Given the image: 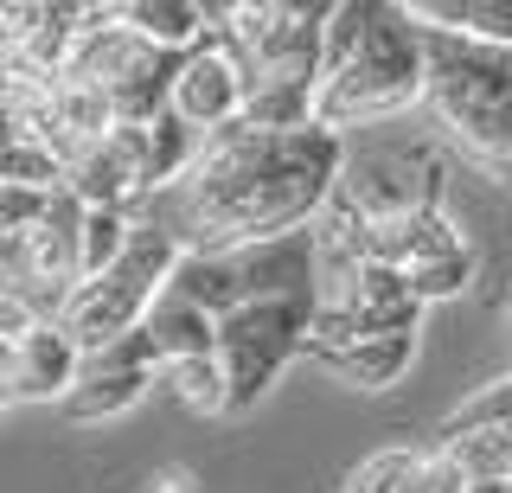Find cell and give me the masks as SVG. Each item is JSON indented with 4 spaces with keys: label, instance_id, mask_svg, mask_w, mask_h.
I'll list each match as a JSON object with an SVG mask.
<instances>
[{
    "label": "cell",
    "instance_id": "cell-1",
    "mask_svg": "<svg viewBox=\"0 0 512 493\" xmlns=\"http://www.w3.org/2000/svg\"><path fill=\"white\" fill-rule=\"evenodd\" d=\"M346 161H352L346 135L320 129V122L314 129H288V135L231 122V129L205 135L199 161L167 193L141 205V218L167 225L192 257L250 250V244H269V237L308 231L320 205L333 199Z\"/></svg>",
    "mask_w": 512,
    "mask_h": 493
},
{
    "label": "cell",
    "instance_id": "cell-2",
    "mask_svg": "<svg viewBox=\"0 0 512 493\" xmlns=\"http://www.w3.org/2000/svg\"><path fill=\"white\" fill-rule=\"evenodd\" d=\"M429 58L423 26L397 0H333L327 20V77H320L314 122L333 135L372 129L423 103Z\"/></svg>",
    "mask_w": 512,
    "mask_h": 493
},
{
    "label": "cell",
    "instance_id": "cell-9",
    "mask_svg": "<svg viewBox=\"0 0 512 493\" xmlns=\"http://www.w3.org/2000/svg\"><path fill=\"white\" fill-rule=\"evenodd\" d=\"M154 378H160L154 340H148V327H135L128 340L103 346V353H84V372H77L71 397L58 404V417L64 423H109L122 410H135L154 391Z\"/></svg>",
    "mask_w": 512,
    "mask_h": 493
},
{
    "label": "cell",
    "instance_id": "cell-4",
    "mask_svg": "<svg viewBox=\"0 0 512 493\" xmlns=\"http://www.w3.org/2000/svg\"><path fill=\"white\" fill-rule=\"evenodd\" d=\"M167 295L205 308L212 321L237 308H256V301H308L320 308V244H314V225L308 231H288V237H269V244H250V250H224V257H180Z\"/></svg>",
    "mask_w": 512,
    "mask_h": 493
},
{
    "label": "cell",
    "instance_id": "cell-8",
    "mask_svg": "<svg viewBox=\"0 0 512 493\" xmlns=\"http://www.w3.org/2000/svg\"><path fill=\"white\" fill-rule=\"evenodd\" d=\"M64 186H71L90 212H128V218H135L141 205L160 193L148 122H122L109 141H96L90 154H77V167H71V180H64Z\"/></svg>",
    "mask_w": 512,
    "mask_h": 493
},
{
    "label": "cell",
    "instance_id": "cell-17",
    "mask_svg": "<svg viewBox=\"0 0 512 493\" xmlns=\"http://www.w3.org/2000/svg\"><path fill=\"white\" fill-rule=\"evenodd\" d=\"M512 429V372L506 378H487L474 397H461L448 417L429 429V442H461V436H500Z\"/></svg>",
    "mask_w": 512,
    "mask_h": 493
},
{
    "label": "cell",
    "instance_id": "cell-21",
    "mask_svg": "<svg viewBox=\"0 0 512 493\" xmlns=\"http://www.w3.org/2000/svg\"><path fill=\"white\" fill-rule=\"evenodd\" d=\"M468 282H474V250H461V257H442V263H429V269H410V295L423 301V308H436V301H455Z\"/></svg>",
    "mask_w": 512,
    "mask_h": 493
},
{
    "label": "cell",
    "instance_id": "cell-15",
    "mask_svg": "<svg viewBox=\"0 0 512 493\" xmlns=\"http://www.w3.org/2000/svg\"><path fill=\"white\" fill-rule=\"evenodd\" d=\"M148 340H154L160 365L205 359V353H218V321L205 308H192V301H180V295H160L154 314H148Z\"/></svg>",
    "mask_w": 512,
    "mask_h": 493
},
{
    "label": "cell",
    "instance_id": "cell-11",
    "mask_svg": "<svg viewBox=\"0 0 512 493\" xmlns=\"http://www.w3.org/2000/svg\"><path fill=\"white\" fill-rule=\"evenodd\" d=\"M320 301L340 308L359 333H416V321H423V301L410 295V276H404V269H391V263L352 269L340 289L320 295Z\"/></svg>",
    "mask_w": 512,
    "mask_h": 493
},
{
    "label": "cell",
    "instance_id": "cell-14",
    "mask_svg": "<svg viewBox=\"0 0 512 493\" xmlns=\"http://www.w3.org/2000/svg\"><path fill=\"white\" fill-rule=\"evenodd\" d=\"M122 26H135L160 52H192L212 33V7L205 0H122Z\"/></svg>",
    "mask_w": 512,
    "mask_h": 493
},
{
    "label": "cell",
    "instance_id": "cell-22",
    "mask_svg": "<svg viewBox=\"0 0 512 493\" xmlns=\"http://www.w3.org/2000/svg\"><path fill=\"white\" fill-rule=\"evenodd\" d=\"M39 321H45V314L32 308L20 289H7V282H0V340H26V333L39 327Z\"/></svg>",
    "mask_w": 512,
    "mask_h": 493
},
{
    "label": "cell",
    "instance_id": "cell-20",
    "mask_svg": "<svg viewBox=\"0 0 512 493\" xmlns=\"http://www.w3.org/2000/svg\"><path fill=\"white\" fill-rule=\"evenodd\" d=\"M128 237H135V218H128V212H90L84 218V282L122 263Z\"/></svg>",
    "mask_w": 512,
    "mask_h": 493
},
{
    "label": "cell",
    "instance_id": "cell-5",
    "mask_svg": "<svg viewBox=\"0 0 512 493\" xmlns=\"http://www.w3.org/2000/svg\"><path fill=\"white\" fill-rule=\"evenodd\" d=\"M180 65H186V52H160L154 39H141L135 26H122V7H90V26H84V39H77L64 77L96 84L116 103L122 122H154V116H167V103H173Z\"/></svg>",
    "mask_w": 512,
    "mask_h": 493
},
{
    "label": "cell",
    "instance_id": "cell-3",
    "mask_svg": "<svg viewBox=\"0 0 512 493\" xmlns=\"http://www.w3.org/2000/svg\"><path fill=\"white\" fill-rule=\"evenodd\" d=\"M423 58V109L436 116L442 141L474 173L512 186V45H480L448 26H423Z\"/></svg>",
    "mask_w": 512,
    "mask_h": 493
},
{
    "label": "cell",
    "instance_id": "cell-19",
    "mask_svg": "<svg viewBox=\"0 0 512 493\" xmlns=\"http://www.w3.org/2000/svg\"><path fill=\"white\" fill-rule=\"evenodd\" d=\"M416 468H423V442H391V449L365 455L340 481V493H410Z\"/></svg>",
    "mask_w": 512,
    "mask_h": 493
},
{
    "label": "cell",
    "instance_id": "cell-7",
    "mask_svg": "<svg viewBox=\"0 0 512 493\" xmlns=\"http://www.w3.org/2000/svg\"><path fill=\"white\" fill-rule=\"evenodd\" d=\"M442 161L423 148H378V154H352L340 173V193L359 205L372 225L416 212H442Z\"/></svg>",
    "mask_w": 512,
    "mask_h": 493
},
{
    "label": "cell",
    "instance_id": "cell-16",
    "mask_svg": "<svg viewBox=\"0 0 512 493\" xmlns=\"http://www.w3.org/2000/svg\"><path fill=\"white\" fill-rule=\"evenodd\" d=\"M410 13L423 26H448L480 45H512V0H416Z\"/></svg>",
    "mask_w": 512,
    "mask_h": 493
},
{
    "label": "cell",
    "instance_id": "cell-13",
    "mask_svg": "<svg viewBox=\"0 0 512 493\" xmlns=\"http://www.w3.org/2000/svg\"><path fill=\"white\" fill-rule=\"evenodd\" d=\"M416 359V333H359L352 346L327 359V372L352 391H391Z\"/></svg>",
    "mask_w": 512,
    "mask_h": 493
},
{
    "label": "cell",
    "instance_id": "cell-10",
    "mask_svg": "<svg viewBox=\"0 0 512 493\" xmlns=\"http://www.w3.org/2000/svg\"><path fill=\"white\" fill-rule=\"evenodd\" d=\"M244 71H237V58L224 52V45L205 33V45H192L186 65H180V84H173V116L186 122L192 135H218L231 129V122H244Z\"/></svg>",
    "mask_w": 512,
    "mask_h": 493
},
{
    "label": "cell",
    "instance_id": "cell-12",
    "mask_svg": "<svg viewBox=\"0 0 512 493\" xmlns=\"http://www.w3.org/2000/svg\"><path fill=\"white\" fill-rule=\"evenodd\" d=\"M84 372V353L58 321H39L20 340V404H64Z\"/></svg>",
    "mask_w": 512,
    "mask_h": 493
},
{
    "label": "cell",
    "instance_id": "cell-18",
    "mask_svg": "<svg viewBox=\"0 0 512 493\" xmlns=\"http://www.w3.org/2000/svg\"><path fill=\"white\" fill-rule=\"evenodd\" d=\"M160 385H173V397L192 410V417H231V378H224V359H173L160 365Z\"/></svg>",
    "mask_w": 512,
    "mask_h": 493
},
{
    "label": "cell",
    "instance_id": "cell-6",
    "mask_svg": "<svg viewBox=\"0 0 512 493\" xmlns=\"http://www.w3.org/2000/svg\"><path fill=\"white\" fill-rule=\"evenodd\" d=\"M308 301H256V308H237L218 321V359H224V378H231V417L256 410L276 378L288 372L295 359H308V327H314Z\"/></svg>",
    "mask_w": 512,
    "mask_h": 493
}]
</instances>
